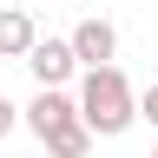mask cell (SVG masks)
<instances>
[{"mask_svg":"<svg viewBox=\"0 0 158 158\" xmlns=\"http://www.w3.org/2000/svg\"><path fill=\"white\" fill-rule=\"evenodd\" d=\"M40 40L27 7H0V59H27V46Z\"/></svg>","mask_w":158,"mask_h":158,"instance_id":"cell-5","label":"cell"},{"mask_svg":"<svg viewBox=\"0 0 158 158\" xmlns=\"http://www.w3.org/2000/svg\"><path fill=\"white\" fill-rule=\"evenodd\" d=\"M20 125L53 158H86L92 152V138H86V125H79V112H73V92H33V106L20 112Z\"/></svg>","mask_w":158,"mask_h":158,"instance_id":"cell-2","label":"cell"},{"mask_svg":"<svg viewBox=\"0 0 158 158\" xmlns=\"http://www.w3.org/2000/svg\"><path fill=\"white\" fill-rule=\"evenodd\" d=\"M152 158H158V145H152Z\"/></svg>","mask_w":158,"mask_h":158,"instance_id":"cell-8","label":"cell"},{"mask_svg":"<svg viewBox=\"0 0 158 158\" xmlns=\"http://www.w3.org/2000/svg\"><path fill=\"white\" fill-rule=\"evenodd\" d=\"M132 112L145 118V125L158 132V86H145V92H132Z\"/></svg>","mask_w":158,"mask_h":158,"instance_id":"cell-6","label":"cell"},{"mask_svg":"<svg viewBox=\"0 0 158 158\" xmlns=\"http://www.w3.org/2000/svg\"><path fill=\"white\" fill-rule=\"evenodd\" d=\"M66 53H73V66H79V73L112 66V53H118V27H112V20H99V13H86V20L66 33Z\"/></svg>","mask_w":158,"mask_h":158,"instance_id":"cell-3","label":"cell"},{"mask_svg":"<svg viewBox=\"0 0 158 158\" xmlns=\"http://www.w3.org/2000/svg\"><path fill=\"white\" fill-rule=\"evenodd\" d=\"M13 125H20V106H13V99H0V138H7Z\"/></svg>","mask_w":158,"mask_h":158,"instance_id":"cell-7","label":"cell"},{"mask_svg":"<svg viewBox=\"0 0 158 158\" xmlns=\"http://www.w3.org/2000/svg\"><path fill=\"white\" fill-rule=\"evenodd\" d=\"M27 73L40 79V92H66V79H79L66 40H33V46H27Z\"/></svg>","mask_w":158,"mask_h":158,"instance_id":"cell-4","label":"cell"},{"mask_svg":"<svg viewBox=\"0 0 158 158\" xmlns=\"http://www.w3.org/2000/svg\"><path fill=\"white\" fill-rule=\"evenodd\" d=\"M73 112H79V125H86V138H118V132H132V125H138V112H132V79L118 73V66L79 73Z\"/></svg>","mask_w":158,"mask_h":158,"instance_id":"cell-1","label":"cell"}]
</instances>
